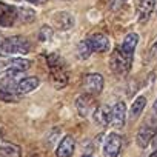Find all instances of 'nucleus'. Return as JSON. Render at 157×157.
Listing matches in <instances>:
<instances>
[{"mask_svg": "<svg viewBox=\"0 0 157 157\" xmlns=\"http://www.w3.org/2000/svg\"><path fill=\"white\" fill-rule=\"evenodd\" d=\"M46 63H48L49 74L56 88H65L68 85V72H66V65L63 59L57 54H49L46 57Z\"/></svg>", "mask_w": 157, "mask_h": 157, "instance_id": "obj_1", "label": "nucleus"}, {"mask_svg": "<svg viewBox=\"0 0 157 157\" xmlns=\"http://www.w3.org/2000/svg\"><path fill=\"white\" fill-rule=\"evenodd\" d=\"M155 132H157V119L155 117H151L149 120H146L145 123H142V126L139 128L137 136H136V142H137L139 148L145 149L152 142Z\"/></svg>", "mask_w": 157, "mask_h": 157, "instance_id": "obj_2", "label": "nucleus"}, {"mask_svg": "<svg viewBox=\"0 0 157 157\" xmlns=\"http://www.w3.org/2000/svg\"><path fill=\"white\" fill-rule=\"evenodd\" d=\"M31 49L29 42L22 37V36H14L8 37L3 42V56H11V54H28Z\"/></svg>", "mask_w": 157, "mask_h": 157, "instance_id": "obj_3", "label": "nucleus"}, {"mask_svg": "<svg viewBox=\"0 0 157 157\" xmlns=\"http://www.w3.org/2000/svg\"><path fill=\"white\" fill-rule=\"evenodd\" d=\"M131 63H132V59H129L120 48L114 49L109 57V68L119 75H125L131 69Z\"/></svg>", "mask_w": 157, "mask_h": 157, "instance_id": "obj_4", "label": "nucleus"}, {"mask_svg": "<svg viewBox=\"0 0 157 157\" xmlns=\"http://www.w3.org/2000/svg\"><path fill=\"white\" fill-rule=\"evenodd\" d=\"M82 88H83L85 94H90L93 97L100 96L102 91H103V77H102V74H99V72L86 74L83 77Z\"/></svg>", "mask_w": 157, "mask_h": 157, "instance_id": "obj_5", "label": "nucleus"}, {"mask_svg": "<svg viewBox=\"0 0 157 157\" xmlns=\"http://www.w3.org/2000/svg\"><path fill=\"white\" fill-rule=\"evenodd\" d=\"M123 146V139L116 134V132H109L103 142V154L105 157H119L120 151Z\"/></svg>", "mask_w": 157, "mask_h": 157, "instance_id": "obj_6", "label": "nucleus"}, {"mask_svg": "<svg viewBox=\"0 0 157 157\" xmlns=\"http://www.w3.org/2000/svg\"><path fill=\"white\" fill-rule=\"evenodd\" d=\"M75 108L80 117H88L91 114H94L97 105H96V97L90 96V94H82L75 99Z\"/></svg>", "mask_w": 157, "mask_h": 157, "instance_id": "obj_7", "label": "nucleus"}, {"mask_svg": "<svg viewBox=\"0 0 157 157\" xmlns=\"http://www.w3.org/2000/svg\"><path fill=\"white\" fill-rule=\"evenodd\" d=\"M19 20L17 8L0 2V26H13Z\"/></svg>", "mask_w": 157, "mask_h": 157, "instance_id": "obj_8", "label": "nucleus"}, {"mask_svg": "<svg viewBox=\"0 0 157 157\" xmlns=\"http://www.w3.org/2000/svg\"><path fill=\"white\" fill-rule=\"evenodd\" d=\"M126 105L123 102H117L113 108H111V125L114 128H123L125 122H126Z\"/></svg>", "mask_w": 157, "mask_h": 157, "instance_id": "obj_9", "label": "nucleus"}, {"mask_svg": "<svg viewBox=\"0 0 157 157\" xmlns=\"http://www.w3.org/2000/svg\"><path fill=\"white\" fill-rule=\"evenodd\" d=\"M88 42L93 48V52H106L111 48V42H109L108 36H105L102 33H96V34L90 36Z\"/></svg>", "mask_w": 157, "mask_h": 157, "instance_id": "obj_10", "label": "nucleus"}, {"mask_svg": "<svg viewBox=\"0 0 157 157\" xmlns=\"http://www.w3.org/2000/svg\"><path fill=\"white\" fill-rule=\"evenodd\" d=\"M39 85H40V80L37 77H23L17 83L16 93H17V96H25V94H29L31 91H34Z\"/></svg>", "mask_w": 157, "mask_h": 157, "instance_id": "obj_11", "label": "nucleus"}, {"mask_svg": "<svg viewBox=\"0 0 157 157\" xmlns=\"http://www.w3.org/2000/svg\"><path fill=\"white\" fill-rule=\"evenodd\" d=\"M74 149H75V142H74V139H72L71 136H65V137L60 140V143H59V146H57V149H56V155H57V157H71L72 152H74Z\"/></svg>", "mask_w": 157, "mask_h": 157, "instance_id": "obj_12", "label": "nucleus"}, {"mask_svg": "<svg viewBox=\"0 0 157 157\" xmlns=\"http://www.w3.org/2000/svg\"><path fill=\"white\" fill-rule=\"evenodd\" d=\"M52 22H54V25H56L59 29H62V31H66V29H69V28L74 26V17H72L69 13H66V11L56 13V14L52 16Z\"/></svg>", "mask_w": 157, "mask_h": 157, "instance_id": "obj_13", "label": "nucleus"}, {"mask_svg": "<svg viewBox=\"0 0 157 157\" xmlns=\"http://www.w3.org/2000/svg\"><path fill=\"white\" fill-rule=\"evenodd\" d=\"M155 8V0H139L137 2V14H139V20L145 22L149 19V16L152 14Z\"/></svg>", "mask_w": 157, "mask_h": 157, "instance_id": "obj_14", "label": "nucleus"}, {"mask_svg": "<svg viewBox=\"0 0 157 157\" xmlns=\"http://www.w3.org/2000/svg\"><path fill=\"white\" fill-rule=\"evenodd\" d=\"M93 117H94V122H96L97 125L106 126V125L111 123V108L106 106V105H100V106L96 108Z\"/></svg>", "mask_w": 157, "mask_h": 157, "instance_id": "obj_15", "label": "nucleus"}, {"mask_svg": "<svg viewBox=\"0 0 157 157\" xmlns=\"http://www.w3.org/2000/svg\"><path fill=\"white\" fill-rule=\"evenodd\" d=\"M137 43H139V34L129 33V34H126V37H125V40H123L120 49H122L129 59H132V57H134V52H136Z\"/></svg>", "mask_w": 157, "mask_h": 157, "instance_id": "obj_16", "label": "nucleus"}, {"mask_svg": "<svg viewBox=\"0 0 157 157\" xmlns=\"http://www.w3.org/2000/svg\"><path fill=\"white\" fill-rule=\"evenodd\" d=\"M145 108H146V97H145V96H139V97H136L134 102L131 103L129 111H128L129 119H131V120H137V119L142 116V113L145 111Z\"/></svg>", "mask_w": 157, "mask_h": 157, "instance_id": "obj_17", "label": "nucleus"}, {"mask_svg": "<svg viewBox=\"0 0 157 157\" xmlns=\"http://www.w3.org/2000/svg\"><path fill=\"white\" fill-rule=\"evenodd\" d=\"M0 154L3 157H20L22 151L14 143H2L0 145Z\"/></svg>", "mask_w": 157, "mask_h": 157, "instance_id": "obj_18", "label": "nucleus"}, {"mask_svg": "<svg viewBox=\"0 0 157 157\" xmlns=\"http://www.w3.org/2000/svg\"><path fill=\"white\" fill-rule=\"evenodd\" d=\"M91 54H93V48H91V45H90L88 39L82 40L80 43L77 45V56H78V59L86 60V59H90V56H91Z\"/></svg>", "mask_w": 157, "mask_h": 157, "instance_id": "obj_19", "label": "nucleus"}, {"mask_svg": "<svg viewBox=\"0 0 157 157\" xmlns=\"http://www.w3.org/2000/svg\"><path fill=\"white\" fill-rule=\"evenodd\" d=\"M19 11V20L23 23H31L36 19V13L29 8H17Z\"/></svg>", "mask_w": 157, "mask_h": 157, "instance_id": "obj_20", "label": "nucleus"}, {"mask_svg": "<svg viewBox=\"0 0 157 157\" xmlns=\"http://www.w3.org/2000/svg\"><path fill=\"white\" fill-rule=\"evenodd\" d=\"M0 100H3V102H16L17 97H16V94L8 93V91H5L2 86H0Z\"/></svg>", "mask_w": 157, "mask_h": 157, "instance_id": "obj_21", "label": "nucleus"}, {"mask_svg": "<svg viewBox=\"0 0 157 157\" xmlns=\"http://www.w3.org/2000/svg\"><path fill=\"white\" fill-rule=\"evenodd\" d=\"M51 37H52V29H51L49 26H42L39 39H40L42 42H46V40H49Z\"/></svg>", "mask_w": 157, "mask_h": 157, "instance_id": "obj_22", "label": "nucleus"}, {"mask_svg": "<svg viewBox=\"0 0 157 157\" xmlns=\"http://www.w3.org/2000/svg\"><path fill=\"white\" fill-rule=\"evenodd\" d=\"M149 54L152 59H157V39L154 40V43L151 45V49H149Z\"/></svg>", "mask_w": 157, "mask_h": 157, "instance_id": "obj_23", "label": "nucleus"}, {"mask_svg": "<svg viewBox=\"0 0 157 157\" xmlns=\"http://www.w3.org/2000/svg\"><path fill=\"white\" fill-rule=\"evenodd\" d=\"M151 146L154 148V151H157V132H155V136H154V139L151 142Z\"/></svg>", "mask_w": 157, "mask_h": 157, "instance_id": "obj_24", "label": "nucleus"}, {"mask_svg": "<svg viewBox=\"0 0 157 157\" xmlns=\"http://www.w3.org/2000/svg\"><path fill=\"white\" fill-rule=\"evenodd\" d=\"M3 42H5V39L0 37V56H3Z\"/></svg>", "mask_w": 157, "mask_h": 157, "instance_id": "obj_25", "label": "nucleus"}, {"mask_svg": "<svg viewBox=\"0 0 157 157\" xmlns=\"http://www.w3.org/2000/svg\"><path fill=\"white\" fill-rule=\"evenodd\" d=\"M5 65H6V63L0 62V74H3V71H5Z\"/></svg>", "mask_w": 157, "mask_h": 157, "instance_id": "obj_26", "label": "nucleus"}, {"mask_svg": "<svg viewBox=\"0 0 157 157\" xmlns=\"http://www.w3.org/2000/svg\"><path fill=\"white\" fill-rule=\"evenodd\" d=\"M26 2H31V3H43L45 0H26Z\"/></svg>", "mask_w": 157, "mask_h": 157, "instance_id": "obj_27", "label": "nucleus"}, {"mask_svg": "<svg viewBox=\"0 0 157 157\" xmlns=\"http://www.w3.org/2000/svg\"><path fill=\"white\" fill-rule=\"evenodd\" d=\"M152 111H154V114H157V100L154 102V106H152Z\"/></svg>", "mask_w": 157, "mask_h": 157, "instance_id": "obj_28", "label": "nucleus"}, {"mask_svg": "<svg viewBox=\"0 0 157 157\" xmlns=\"http://www.w3.org/2000/svg\"><path fill=\"white\" fill-rule=\"evenodd\" d=\"M149 157H157V151H154V152H152V154H151Z\"/></svg>", "mask_w": 157, "mask_h": 157, "instance_id": "obj_29", "label": "nucleus"}, {"mask_svg": "<svg viewBox=\"0 0 157 157\" xmlns=\"http://www.w3.org/2000/svg\"><path fill=\"white\" fill-rule=\"evenodd\" d=\"M83 157H91V155H83Z\"/></svg>", "mask_w": 157, "mask_h": 157, "instance_id": "obj_30", "label": "nucleus"}]
</instances>
